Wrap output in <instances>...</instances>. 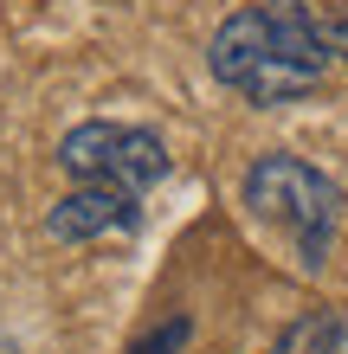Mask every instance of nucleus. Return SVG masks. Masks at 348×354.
Here are the masks:
<instances>
[{"instance_id":"1","label":"nucleus","mask_w":348,"mask_h":354,"mask_svg":"<svg viewBox=\"0 0 348 354\" xmlns=\"http://www.w3.org/2000/svg\"><path fill=\"white\" fill-rule=\"evenodd\" d=\"M207 65L226 91H239L258 110L297 103L322 84L329 71V46H322V13L303 0H252L219 19Z\"/></svg>"},{"instance_id":"2","label":"nucleus","mask_w":348,"mask_h":354,"mask_svg":"<svg viewBox=\"0 0 348 354\" xmlns=\"http://www.w3.org/2000/svg\"><path fill=\"white\" fill-rule=\"evenodd\" d=\"M245 206H252L258 225H271L277 239H291V252L303 258V270H322L329 245L342 232V187L310 168L303 155H258L245 168Z\"/></svg>"},{"instance_id":"3","label":"nucleus","mask_w":348,"mask_h":354,"mask_svg":"<svg viewBox=\"0 0 348 354\" xmlns=\"http://www.w3.org/2000/svg\"><path fill=\"white\" fill-rule=\"evenodd\" d=\"M71 180L91 187H122V194H149L155 180H168V142L155 129H129V122H77L58 142Z\"/></svg>"},{"instance_id":"4","label":"nucleus","mask_w":348,"mask_h":354,"mask_svg":"<svg viewBox=\"0 0 348 354\" xmlns=\"http://www.w3.org/2000/svg\"><path fill=\"white\" fill-rule=\"evenodd\" d=\"M46 225H52V239H65V245H91V239H110V232H136V225H142V194L77 180L71 194L46 213Z\"/></svg>"},{"instance_id":"5","label":"nucleus","mask_w":348,"mask_h":354,"mask_svg":"<svg viewBox=\"0 0 348 354\" xmlns=\"http://www.w3.org/2000/svg\"><path fill=\"white\" fill-rule=\"evenodd\" d=\"M271 354H348V316L342 309H310L277 335Z\"/></svg>"},{"instance_id":"6","label":"nucleus","mask_w":348,"mask_h":354,"mask_svg":"<svg viewBox=\"0 0 348 354\" xmlns=\"http://www.w3.org/2000/svg\"><path fill=\"white\" fill-rule=\"evenodd\" d=\"M181 342H187V316H174V322H161V328H149L129 354H181Z\"/></svg>"},{"instance_id":"7","label":"nucleus","mask_w":348,"mask_h":354,"mask_svg":"<svg viewBox=\"0 0 348 354\" xmlns=\"http://www.w3.org/2000/svg\"><path fill=\"white\" fill-rule=\"evenodd\" d=\"M322 46H329V58H348V19L322 13Z\"/></svg>"}]
</instances>
